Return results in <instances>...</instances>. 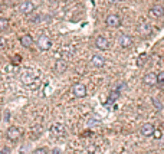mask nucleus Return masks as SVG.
I'll list each match as a JSON object with an SVG mask.
<instances>
[{
    "mask_svg": "<svg viewBox=\"0 0 164 154\" xmlns=\"http://www.w3.org/2000/svg\"><path fill=\"white\" fill-rule=\"evenodd\" d=\"M22 130L19 128V127H15V125H12V127H9L7 128V133H6V135H7L9 140H12V141H17L19 138L22 137Z\"/></svg>",
    "mask_w": 164,
    "mask_h": 154,
    "instance_id": "obj_1",
    "label": "nucleus"
},
{
    "mask_svg": "<svg viewBox=\"0 0 164 154\" xmlns=\"http://www.w3.org/2000/svg\"><path fill=\"white\" fill-rule=\"evenodd\" d=\"M19 12H20L22 15H30V13L35 12V4H33L32 1H29V0L22 1V3L19 4Z\"/></svg>",
    "mask_w": 164,
    "mask_h": 154,
    "instance_id": "obj_2",
    "label": "nucleus"
},
{
    "mask_svg": "<svg viewBox=\"0 0 164 154\" xmlns=\"http://www.w3.org/2000/svg\"><path fill=\"white\" fill-rule=\"evenodd\" d=\"M72 94L75 98H83L86 95V87L83 84H75L72 87Z\"/></svg>",
    "mask_w": 164,
    "mask_h": 154,
    "instance_id": "obj_3",
    "label": "nucleus"
},
{
    "mask_svg": "<svg viewBox=\"0 0 164 154\" xmlns=\"http://www.w3.org/2000/svg\"><path fill=\"white\" fill-rule=\"evenodd\" d=\"M38 46L41 50H49L52 48V41H50L48 36H45V35H42L41 38L38 39Z\"/></svg>",
    "mask_w": 164,
    "mask_h": 154,
    "instance_id": "obj_4",
    "label": "nucleus"
},
{
    "mask_svg": "<svg viewBox=\"0 0 164 154\" xmlns=\"http://www.w3.org/2000/svg\"><path fill=\"white\" fill-rule=\"evenodd\" d=\"M95 46L101 50H108L109 49V41H108L105 36H102V35H99L97 36V39H95Z\"/></svg>",
    "mask_w": 164,
    "mask_h": 154,
    "instance_id": "obj_5",
    "label": "nucleus"
},
{
    "mask_svg": "<svg viewBox=\"0 0 164 154\" xmlns=\"http://www.w3.org/2000/svg\"><path fill=\"white\" fill-rule=\"evenodd\" d=\"M143 82L148 85V87H153V85H157V82H158V75L154 72H148L144 75V78H143Z\"/></svg>",
    "mask_w": 164,
    "mask_h": 154,
    "instance_id": "obj_6",
    "label": "nucleus"
},
{
    "mask_svg": "<svg viewBox=\"0 0 164 154\" xmlns=\"http://www.w3.org/2000/svg\"><path fill=\"white\" fill-rule=\"evenodd\" d=\"M105 23L109 27H120L121 26V17L118 15H108L107 19H105Z\"/></svg>",
    "mask_w": 164,
    "mask_h": 154,
    "instance_id": "obj_7",
    "label": "nucleus"
},
{
    "mask_svg": "<svg viewBox=\"0 0 164 154\" xmlns=\"http://www.w3.org/2000/svg\"><path fill=\"white\" fill-rule=\"evenodd\" d=\"M148 15H150V17H153V19H160V17L164 16V7L160 6V4H156V6H153V7L150 9Z\"/></svg>",
    "mask_w": 164,
    "mask_h": 154,
    "instance_id": "obj_8",
    "label": "nucleus"
},
{
    "mask_svg": "<svg viewBox=\"0 0 164 154\" xmlns=\"http://www.w3.org/2000/svg\"><path fill=\"white\" fill-rule=\"evenodd\" d=\"M91 64L95 66V68H102V66L105 65V58L102 56V55L95 53V55L91 56Z\"/></svg>",
    "mask_w": 164,
    "mask_h": 154,
    "instance_id": "obj_9",
    "label": "nucleus"
},
{
    "mask_svg": "<svg viewBox=\"0 0 164 154\" xmlns=\"http://www.w3.org/2000/svg\"><path fill=\"white\" fill-rule=\"evenodd\" d=\"M132 45V38L130 36V35H121L120 36V46L124 49H128L131 48Z\"/></svg>",
    "mask_w": 164,
    "mask_h": 154,
    "instance_id": "obj_10",
    "label": "nucleus"
},
{
    "mask_svg": "<svg viewBox=\"0 0 164 154\" xmlns=\"http://www.w3.org/2000/svg\"><path fill=\"white\" fill-rule=\"evenodd\" d=\"M138 32L140 35H143V36H148V35H151L153 33V26L147 22H144V23H141L138 26Z\"/></svg>",
    "mask_w": 164,
    "mask_h": 154,
    "instance_id": "obj_11",
    "label": "nucleus"
},
{
    "mask_svg": "<svg viewBox=\"0 0 164 154\" xmlns=\"http://www.w3.org/2000/svg\"><path fill=\"white\" fill-rule=\"evenodd\" d=\"M154 130H156V127H154L151 122H147V124H144V125L141 127V134L146 135V137H151Z\"/></svg>",
    "mask_w": 164,
    "mask_h": 154,
    "instance_id": "obj_12",
    "label": "nucleus"
},
{
    "mask_svg": "<svg viewBox=\"0 0 164 154\" xmlns=\"http://www.w3.org/2000/svg\"><path fill=\"white\" fill-rule=\"evenodd\" d=\"M22 82L26 84V85H32L35 82H38V78H36L32 72H25L22 75Z\"/></svg>",
    "mask_w": 164,
    "mask_h": 154,
    "instance_id": "obj_13",
    "label": "nucleus"
},
{
    "mask_svg": "<svg viewBox=\"0 0 164 154\" xmlns=\"http://www.w3.org/2000/svg\"><path fill=\"white\" fill-rule=\"evenodd\" d=\"M20 43H22L23 48H30L35 43V41H33V38L30 35H23V36H20Z\"/></svg>",
    "mask_w": 164,
    "mask_h": 154,
    "instance_id": "obj_14",
    "label": "nucleus"
},
{
    "mask_svg": "<svg viewBox=\"0 0 164 154\" xmlns=\"http://www.w3.org/2000/svg\"><path fill=\"white\" fill-rule=\"evenodd\" d=\"M66 68H68V65H66V62H64L62 59H58L56 64H55V71H56L58 73H62L66 71Z\"/></svg>",
    "mask_w": 164,
    "mask_h": 154,
    "instance_id": "obj_15",
    "label": "nucleus"
},
{
    "mask_svg": "<svg viewBox=\"0 0 164 154\" xmlns=\"http://www.w3.org/2000/svg\"><path fill=\"white\" fill-rule=\"evenodd\" d=\"M50 131H52L53 134H56V135H59V134L64 135V134H65V127H64L62 124H55V125L50 128Z\"/></svg>",
    "mask_w": 164,
    "mask_h": 154,
    "instance_id": "obj_16",
    "label": "nucleus"
},
{
    "mask_svg": "<svg viewBox=\"0 0 164 154\" xmlns=\"http://www.w3.org/2000/svg\"><path fill=\"white\" fill-rule=\"evenodd\" d=\"M10 26V22L6 17H0V32H6Z\"/></svg>",
    "mask_w": 164,
    "mask_h": 154,
    "instance_id": "obj_17",
    "label": "nucleus"
},
{
    "mask_svg": "<svg viewBox=\"0 0 164 154\" xmlns=\"http://www.w3.org/2000/svg\"><path fill=\"white\" fill-rule=\"evenodd\" d=\"M118 97H120V91H112V92H109L108 102H112V101H115V99H117Z\"/></svg>",
    "mask_w": 164,
    "mask_h": 154,
    "instance_id": "obj_18",
    "label": "nucleus"
},
{
    "mask_svg": "<svg viewBox=\"0 0 164 154\" xmlns=\"http://www.w3.org/2000/svg\"><path fill=\"white\" fill-rule=\"evenodd\" d=\"M20 62H22V56L20 55H13L12 56V65H20Z\"/></svg>",
    "mask_w": 164,
    "mask_h": 154,
    "instance_id": "obj_19",
    "label": "nucleus"
},
{
    "mask_svg": "<svg viewBox=\"0 0 164 154\" xmlns=\"http://www.w3.org/2000/svg\"><path fill=\"white\" fill-rule=\"evenodd\" d=\"M146 58H147V55L146 53H141L138 56V61H137V64H138L140 66H143L144 65V62H146Z\"/></svg>",
    "mask_w": 164,
    "mask_h": 154,
    "instance_id": "obj_20",
    "label": "nucleus"
},
{
    "mask_svg": "<svg viewBox=\"0 0 164 154\" xmlns=\"http://www.w3.org/2000/svg\"><path fill=\"white\" fill-rule=\"evenodd\" d=\"M153 137L156 138V140H160V138H161V131L158 130V128H156L154 133H153Z\"/></svg>",
    "mask_w": 164,
    "mask_h": 154,
    "instance_id": "obj_21",
    "label": "nucleus"
},
{
    "mask_svg": "<svg viewBox=\"0 0 164 154\" xmlns=\"http://www.w3.org/2000/svg\"><path fill=\"white\" fill-rule=\"evenodd\" d=\"M157 84H160L161 88H164V72H161L158 75V82H157Z\"/></svg>",
    "mask_w": 164,
    "mask_h": 154,
    "instance_id": "obj_22",
    "label": "nucleus"
},
{
    "mask_svg": "<svg viewBox=\"0 0 164 154\" xmlns=\"http://www.w3.org/2000/svg\"><path fill=\"white\" fill-rule=\"evenodd\" d=\"M153 104L156 105V110H157V111H160V110H161V102H160L158 99H156V98H154V99H153Z\"/></svg>",
    "mask_w": 164,
    "mask_h": 154,
    "instance_id": "obj_23",
    "label": "nucleus"
},
{
    "mask_svg": "<svg viewBox=\"0 0 164 154\" xmlns=\"http://www.w3.org/2000/svg\"><path fill=\"white\" fill-rule=\"evenodd\" d=\"M35 153H38V154L48 153V150H46V148H36V150H35Z\"/></svg>",
    "mask_w": 164,
    "mask_h": 154,
    "instance_id": "obj_24",
    "label": "nucleus"
},
{
    "mask_svg": "<svg viewBox=\"0 0 164 154\" xmlns=\"http://www.w3.org/2000/svg\"><path fill=\"white\" fill-rule=\"evenodd\" d=\"M4 46H6V42L3 41V39H0V49H3Z\"/></svg>",
    "mask_w": 164,
    "mask_h": 154,
    "instance_id": "obj_25",
    "label": "nucleus"
},
{
    "mask_svg": "<svg viewBox=\"0 0 164 154\" xmlns=\"http://www.w3.org/2000/svg\"><path fill=\"white\" fill-rule=\"evenodd\" d=\"M0 153H4V154H6V153H10V151H9V148H3Z\"/></svg>",
    "mask_w": 164,
    "mask_h": 154,
    "instance_id": "obj_26",
    "label": "nucleus"
},
{
    "mask_svg": "<svg viewBox=\"0 0 164 154\" xmlns=\"http://www.w3.org/2000/svg\"><path fill=\"white\" fill-rule=\"evenodd\" d=\"M108 1H109V3H112V4H115V3H118L120 0H108Z\"/></svg>",
    "mask_w": 164,
    "mask_h": 154,
    "instance_id": "obj_27",
    "label": "nucleus"
},
{
    "mask_svg": "<svg viewBox=\"0 0 164 154\" xmlns=\"http://www.w3.org/2000/svg\"><path fill=\"white\" fill-rule=\"evenodd\" d=\"M1 10H3V7H1V4H0V15H1Z\"/></svg>",
    "mask_w": 164,
    "mask_h": 154,
    "instance_id": "obj_28",
    "label": "nucleus"
},
{
    "mask_svg": "<svg viewBox=\"0 0 164 154\" xmlns=\"http://www.w3.org/2000/svg\"><path fill=\"white\" fill-rule=\"evenodd\" d=\"M65 1H71V0H65Z\"/></svg>",
    "mask_w": 164,
    "mask_h": 154,
    "instance_id": "obj_29",
    "label": "nucleus"
}]
</instances>
